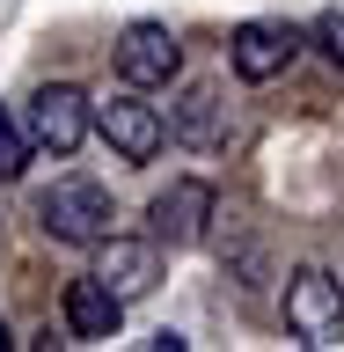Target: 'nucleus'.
I'll return each instance as SVG.
<instances>
[{
  "label": "nucleus",
  "instance_id": "f257e3e1",
  "mask_svg": "<svg viewBox=\"0 0 344 352\" xmlns=\"http://www.w3.org/2000/svg\"><path fill=\"white\" fill-rule=\"evenodd\" d=\"M37 220H44L51 242H81V250H95V242L110 235L117 206H110V191L95 184V176H59V184L37 198Z\"/></svg>",
  "mask_w": 344,
  "mask_h": 352
},
{
  "label": "nucleus",
  "instance_id": "f03ea898",
  "mask_svg": "<svg viewBox=\"0 0 344 352\" xmlns=\"http://www.w3.org/2000/svg\"><path fill=\"white\" fill-rule=\"evenodd\" d=\"M286 330L301 345H344V279H330L323 264H301L286 279Z\"/></svg>",
  "mask_w": 344,
  "mask_h": 352
},
{
  "label": "nucleus",
  "instance_id": "7ed1b4c3",
  "mask_svg": "<svg viewBox=\"0 0 344 352\" xmlns=\"http://www.w3.org/2000/svg\"><path fill=\"white\" fill-rule=\"evenodd\" d=\"M22 125H30V140H37L44 154H81V140H88V125H95V103H88L73 81H51V88H37L30 96V110H22Z\"/></svg>",
  "mask_w": 344,
  "mask_h": 352
},
{
  "label": "nucleus",
  "instance_id": "20e7f679",
  "mask_svg": "<svg viewBox=\"0 0 344 352\" xmlns=\"http://www.w3.org/2000/svg\"><path fill=\"white\" fill-rule=\"evenodd\" d=\"M183 74V44L169 37V22H125L117 37V81L125 88H169Z\"/></svg>",
  "mask_w": 344,
  "mask_h": 352
},
{
  "label": "nucleus",
  "instance_id": "39448f33",
  "mask_svg": "<svg viewBox=\"0 0 344 352\" xmlns=\"http://www.w3.org/2000/svg\"><path fill=\"white\" fill-rule=\"evenodd\" d=\"M147 220H154V242H169V250L205 242V228H213V184L205 176H176L169 191H154Z\"/></svg>",
  "mask_w": 344,
  "mask_h": 352
},
{
  "label": "nucleus",
  "instance_id": "423d86ee",
  "mask_svg": "<svg viewBox=\"0 0 344 352\" xmlns=\"http://www.w3.org/2000/svg\"><path fill=\"white\" fill-rule=\"evenodd\" d=\"M95 279L117 294V301H139L161 279V242L154 235H103L95 242Z\"/></svg>",
  "mask_w": 344,
  "mask_h": 352
},
{
  "label": "nucleus",
  "instance_id": "0eeeda50",
  "mask_svg": "<svg viewBox=\"0 0 344 352\" xmlns=\"http://www.w3.org/2000/svg\"><path fill=\"white\" fill-rule=\"evenodd\" d=\"M95 132L110 140V154H117V162H154V154H161V140H169V118H161L154 103L110 96V103H95Z\"/></svg>",
  "mask_w": 344,
  "mask_h": 352
},
{
  "label": "nucleus",
  "instance_id": "6e6552de",
  "mask_svg": "<svg viewBox=\"0 0 344 352\" xmlns=\"http://www.w3.org/2000/svg\"><path fill=\"white\" fill-rule=\"evenodd\" d=\"M293 52H301V30L293 22H271V15L242 22L235 37H227V59H235L242 81H279L286 66H293Z\"/></svg>",
  "mask_w": 344,
  "mask_h": 352
},
{
  "label": "nucleus",
  "instance_id": "1a4fd4ad",
  "mask_svg": "<svg viewBox=\"0 0 344 352\" xmlns=\"http://www.w3.org/2000/svg\"><path fill=\"white\" fill-rule=\"evenodd\" d=\"M59 316H66V338H73V345H110V338H117V323H125V301H117V294L88 272V279L66 286Z\"/></svg>",
  "mask_w": 344,
  "mask_h": 352
},
{
  "label": "nucleus",
  "instance_id": "9d476101",
  "mask_svg": "<svg viewBox=\"0 0 344 352\" xmlns=\"http://www.w3.org/2000/svg\"><path fill=\"white\" fill-rule=\"evenodd\" d=\"M220 125H227V103H220V81H191L183 96L169 103V132L183 147H220Z\"/></svg>",
  "mask_w": 344,
  "mask_h": 352
},
{
  "label": "nucleus",
  "instance_id": "9b49d317",
  "mask_svg": "<svg viewBox=\"0 0 344 352\" xmlns=\"http://www.w3.org/2000/svg\"><path fill=\"white\" fill-rule=\"evenodd\" d=\"M30 154H37L30 125H15V118L0 110V176H22V169H30Z\"/></svg>",
  "mask_w": 344,
  "mask_h": 352
},
{
  "label": "nucleus",
  "instance_id": "f8f14e48",
  "mask_svg": "<svg viewBox=\"0 0 344 352\" xmlns=\"http://www.w3.org/2000/svg\"><path fill=\"white\" fill-rule=\"evenodd\" d=\"M308 37L323 44L330 66H344V15H337V8H330V15H315V30H308Z\"/></svg>",
  "mask_w": 344,
  "mask_h": 352
},
{
  "label": "nucleus",
  "instance_id": "ddd939ff",
  "mask_svg": "<svg viewBox=\"0 0 344 352\" xmlns=\"http://www.w3.org/2000/svg\"><path fill=\"white\" fill-rule=\"evenodd\" d=\"M0 345H8V323H0Z\"/></svg>",
  "mask_w": 344,
  "mask_h": 352
}]
</instances>
